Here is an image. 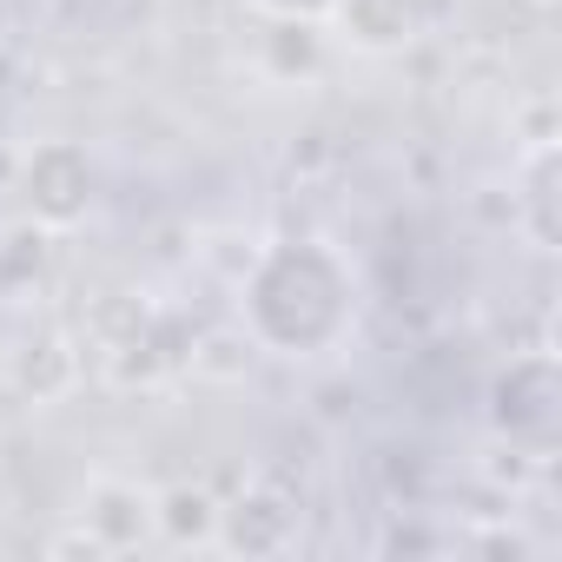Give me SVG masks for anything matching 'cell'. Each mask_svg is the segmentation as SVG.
Returning <instances> with one entry per match:
<instances>
[{"mask_svg": "<svg viewBox=\"0 0 562 562\" xmlns=\"http://www.w3.org/2000/svg\"><path fill=\"white\" fill-rule=\"evenodd\" d=\"M358 318L351 271L331 245H271L238 285V331L271 358H325Z\"/></svg>", "mask_w": 562, "mask_h": 562, "instance_id": "cell-1", "label": "cell"}, {"mask_svg": "<svg viewBox=\"0 0 562 562\" xmlns=\"http://www.w3.org/2000/svg\"><path fill=\"white\" fill-rule=\"evenodd\" d=\"M74 516L93 555H126L159 536V490H146L139 476H93Z\"/></svg>", "mask_w": 562, "mask_h": 562, "instance_id": "cell-2", "label": "cell"}, {"mask_svg": "<svg viewBox=\"0 0 562 562\" xmlns=\"http://www.w3.org/2000/svg\"><path fill=\"white\" fill-rule=\"evenodd\" d=\"M21 199H27L34 225H47V232L74 225L93 205V159H87V146H74V139L34 146L27 166H21Z\"/></svg>", "mask_w": 562, "mask_h": 562, "instance_id": "cell-3", "label": "cell"}, {"mask_svg": "<svg viewBox=\"0 0 562 562\" xmlns=\"http://www.w3.org/2000/svg\"><path fill=\"white\" fill-rule=\"evenodd\" d=\"M430 0H331L325 21L351 54H404L430 34Z\"/></svg>", "mask_w": 562, "mask_h": 562, "instance_id": "cell-4", "label": "cell"}, {"mask_svg": "<svg viewBox=\"0 0 562 562\" xmlns=\"http://www.w3.org/2000/svg\"><path fill=\"white\" fill-rule=\"evenodd\" d=\"M159 536L179 542V549H212V536H218V503H212L205 490H192V483L159 490Z\"/></svg>", "mask_w": 562, "mask_h": 562, "instance_id": "cell-5", "label": "cell"}, {"mask_svg": "<svg viewBox=\"0 0 562 562\" xmlns=\"http://www.w3.org/2000/svg\"><path fill=\"white\" fill-rule=\"evenodd\" d=\"M265 14H299V21H325V8L331 0H258Z\"/></svg>", "mask_w": 562, "mask_h": 562, "instance_id": "cell-6", "label": "cell"}]
</instances>
